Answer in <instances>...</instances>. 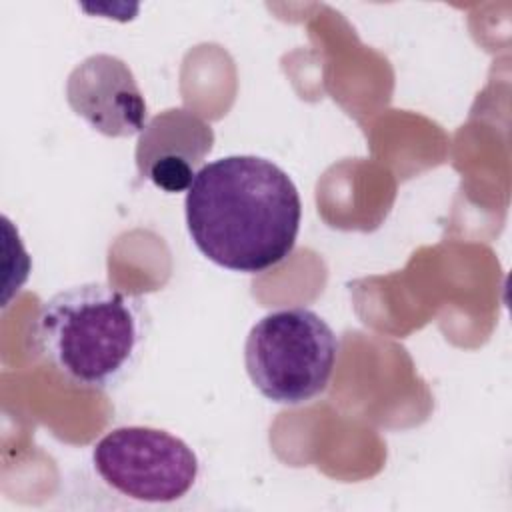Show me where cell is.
<instances>
[{
    "label": "cell",
    "instance_id": "cell-2",
    "mask_svg": "<svg viewBox=\"0 0 512 512\" xmlns=\"http://www.w3.org/2000/svg\"><path fill=\"white\" fill-rule=\"evenodd\" d=\"M34 340L70 382L108 388L138 354L140 306L106 284L72 286L42 304L34 320Z\"/></svg>",
    "mask_w": 512,
    "mask_h": 512
},
{
    "label": "cell",
    "instance_id": "cell-5",
    "mask_svg": "<svg viewBox=\"0 0 512 512\" xmlns=\"http://www.w3.org/2000/svg\"><path fill=\"white\" fill-rule=\"evenodd\" d=\"M66 100L76 116L110 138L140 134L148 108L130 66L112 54L84 58L66 80Z\"/></svg>",
    "mask_w": 512,
    "mask_h": 512
},
{
    "label": "cell",
    "instance_id": "cell-6",
    "mask_svg": "<svg viewBox=\"0 0 512 512\" xmlns=\"http://www.w3.org/2000/svg\"><path fill=\"white\" fill-rule=\"evenodd\" d=\"M214 144L212 126L186 108L152 116L138 136L136 166L142 178L168 194L190 188Z\"/></svg>",
    "mask_w": 512,
    "mask_h": 512
},
{
    "label": "cell",
    "instance_id": "cell-1",
    "mask_svg": "<svg viewBox=\"0 0 512 512\" xmlns=\"http://www.w3.org/2000/svg\"><path fill=\"white\" fill-rule=\"evenodd\" d=\"M186 228L214 264L242 274L264 272L296 246L302 200L278 164L234 154L204 164L184 198Z\"/></svg>",
    "mask_w": 512,
    "mask_h": 512
},
{
    "label": "cell",
    "instance_id": "cell-3",
    "mask_svg": "<svg viewBox=\"0 0 512 512\" xmlns=\"http://www.w3.org/2000/svg\"><path fill=\"white\" fill-rule=\"evenodd\" d=\"M338 350V336L320 314L300 306L280 308L250 328L244 364L264 398L298 406L326 390Z\"/></svg>",
    "mask_w": 512,
    "mask_h": 512
},
{
    "label": "cell",
    "instance_id": "cell-4",
    "mask_svg": "<svg viewBox=\"0 0 512 512\" xmlns=\"http://www.w3.org/2000/svg\"><path fill=\"white\" fill-rule=\"evenodd\" d=\"M92 462L104 484L148 504L184 498L200 472L194 450L182 438L152 426L110 430L96 442Z\"/></svg>",
    "mask_w": 512,
    "mask_h": 512
}]
</instances>
